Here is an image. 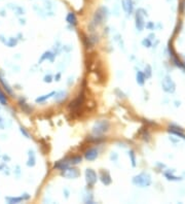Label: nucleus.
<instances>
[{
  "instance_id": "nucleus-25",
  "label": "nucleus",
  "mask_w": 185,
  "mask_h": 204,
  "mask_svg": "<svg viewBox=\"0 0 185 204\" xmlns=\"http://www.w3.org/2000/svg\"><path fill=\"white\" fill-rule=\"evenodd\" d=\"M21 132H22V133H23V134H24V135L26 136L27 138H29V134H28V133H27V132H26V131H25V129H24V128H21Z\"/></svg>"
},
{
  "instance_id": "nucleus-24",
  "label": "nucleus",
  "mask_w": 185,
  "mask_h": 204,
  "mask_svg": "<svg viewBox=\"0 0 185 204\" xmlns=\"http://www.w3.org/2000/svg\"><path fill=\"white\" fill-rule=\"evenodd\" d=\"M44 82H52V76H51V75H48V76H45V78H44Z\"/></svg>"
},
{
  "instance_id": "nucleus-20",
  "label": "nucleus",
  "mask_w": 185,
  "mask_h": 204,
  "mask_svg": "<svg viewBox=\"0 0 185 204\" xmlns=\"http://www.w3.org/2000/svg\"><path fill=\"white\" fill-rule=\"evenodd\" d=\"M0 104H2V105L7 104V97L1 90H0Z\"/></svg>"
},
{
  "instance_id": "nucleus-22",
  "label": "nucleus",
  "mask_w": 185,
  "mask_h": 204,
  "mask_svg": "<svg viewBox=\"0 0 185 204\" xmlns=\"http://www.w3.org/2000/svg\"><path fill=\"white\" fill-rule=\"evenodd\" d=\"M152 74V70H151V67L149 65H146L145 67V72H144V75H145V78H149Z\"/></svg>"
},
{
  "instance_id": "nucleus-5",
  "label": "nucleus",
  "mask_w": 185,
  "mask_h": 204,
  "mask_svg": "<svg viewBox=\"0 0 185 204\" xmlns=\"http://www.w3.org/2000/svg\"><path fill=\"white\" fill-rule=\"evenodd\" d=\"M97 179H98V176H97V173L95 172V170L91 168H87L85 170V181H87V185L89 187H94L97 183Z\"/></svg>"
},
{
  "instance_id": "nucleus-21",
  "label": "nucleus",
  "mask_w": 185,
  "mask_h": 204,
  "mask_svg": "<svg viewBox=\"0 0 185 204\" xmlns=\"http://www.w3.org/2000/svg\"><path fill=\"white\" fill-rule=\"evenodd\" d=\"M165 176H166L169 181H181L182 178L181 177H178V176H174V175H171V174H169L168 172H166L165 173Z\"/></svg>"
},
{
  "instance_id": "nucleus-26",
  "label": "nucleus",
  "mask_w": 185,
  "mask_h": 204,
  "mask_svg": "<svg viewBox=\"0 0 185 204\" xmlns=\"http://www.w3.org/2000/svg\"><path fill=\"white\" fill-rule=\"evenodd\" d=\"M152 27H153V25H152V24H151V23L148 24V25H147V28H149V29H151V28H152Z\"/></svg>"
},
{
  "instance_id": "nucleus-2",
  "label": "nucleus",
  "mask_w": 185,
  "mask_h": 204,
  "mask_svg": "<svg viewBox=\"0 0 185 204\" xmlns=\"http://www.w3.org/2000/svg\"><path fill=\"white\" fill-rule=\"evenodd\" d=\"M110 128V123L107 120H101L95 123L94 127H93V133L95 135H102L105 132H107Z\"/></svg>"
},
{
  "instance_id": "nucleus-8",
  "label": "nucleus",
  "mask_w": 185,
  "mask_h": 204,
  "mask_svg": "<svg viewBox=\"0 0 185 204\" xmlns=\"http://www.w3.org/2000/svg\"><path fill=\"white\" fill-rule=\"evenodd\" d=\"M144 26H145V23H144V16H142V14H141L140 10H139V12H137V14H136V28L139 32H141V31L144 29Z\"/></svg>"
},
{
  "instance_id": "nucleus-6",
  "label": "nucleus",
  "mask_w": 185,
  "mask_h": 204,
  "mask_svg": "<svg viewBox=\"0 0 185 204\" xmlns=\"http://www.w3.org/2000/svg\"><path fill=\"white\" fill-rule=\"evenodd\" d=\"M99 152L97 148H89L85 152V158L87 161H94L98 158Z\"/></svg>"
},
{
  "instance_id": "nucleus-23",
  "label": "nucleus",
  "mask_w": 185,
  "mask_h": 204,
  "mask_svg": "<svg viewBox=\"0 0 185 204\" xmlns=\"http://www.w3.org/2000/svg\"><path fill=\"white\" fill-rule=\"evenodd\" d=\"M142 45L146 47H151V40H150L149 38H144V39L142 40Z\"/></svg>"
},
{
  "instance_id": "nucleus-13",
  "label": "nucleus",
  "mask_w": 185,
  "mask_h": 204,
  "mask_svg": "<svg viewBox=\"0 0 185 204\" xmlns=\"http://www.w3.org/2000/svg\"><path fill=\"white\" fill-rule=\"evenodd\" d=\"M36 163V157H35V154L33 150H29L28 152V162H27V165L29 167H33L35 165Z\"/></svg>"
},
{
  "instance_id": "nucleus-19",
  "label": "nucleus",
  "mask_w": 185,
  "mask_h": 204,
  "mask_svg": "<svg viewBox=\"0 0 185 204\" xmlns=\"http://www.w3.org/2000/svg\"><path fill=\"white\" fill-rule=\"evenodd\" d=\"M129 157H130V159H131L132 166L135 167L136 166V155H135L134 150H129Z\"/></svg>"
},
{
  "instance_id": "nucleus-12",
  "label": "nucleus",
  "mask_w": 185,
  "mask_h": 204,
  "mask_svg": "<svg viewBox=\"0 0 185 204\" xmlns=\"http://www.w3.org/2000/svg\"><path fill=\"white\" fill-rule=\"evenodd\" d=\"M0 84L3 86V88H4V90L6 91V93H8L10 95H14V93H12V89L10 88V84H7V82H5L4 76H3V74L1 72H0Z\"/></svg>"
},
{
  "instance_id": "nucleus-10",
  "label": "nucleus",
  "mask_w": 185,
  "mask_h": 204,
  "mask_svg": "<svg viewBox=\"0 0 185 204\" xmlns=\"http://www.w3.org/2000/svg\"><path fill=\"white\" fill-rule=\"evenodd\" d=\"M69 165H70V158H64V159L60 160V161L55 163L54 168L59 169V170H62V169L68 167Z\"/></svg>"
},
{
  "instance_id": "nucleus-16",
  "label": "nucleus",
  "mask_w": 185,
  "mask_h": 204,
  "mask_svg": "<svg viewBox=\"0 0 185 204\" xmlns=\"http://www.w3.org/2000/svg\"><path fill=\"white\" fill-rule=\"evenodd\" d=\"M67 22H68L70 25H76L77 23V19H76V16L74 14V12H69L67 14V18H66Z\"/></svg>"
},
{
  "instance_id": "nucleus-7",
  "label": "nucleus",
  "mask_w": 185,
  "mask_h": 204,
  "mask_svg": "<svg viewBox=\"0 0 185 204\" xmlns=\"http://www.w3.org/2000/svg\"><path fill=\"white\" fill-rule=\"evenodd\" d=\"M30 199V195L28 194H24L23 196H20V197H6L5 200L6 202H8L10 204L14 203H21L22 201H25V200Z\"/></svg>"
},
{
  "instance_id": "nucleus-11",
  "label": "nucleus",
  "mask_w": 185,
  "mask_h": 204,
  "mask_svg": "<svg viewBox=\"0 0 185 204\" xmlns=\"http://www.w3.org/2000/svg\"><path fill=\"white\" fill-rule=\"evenodd\" d=\"M122 7L126 10V12L131 14L133 12V2L132 0H122Z\"/></svg>"
},
{
  "instance_id": "nucleus-4",
  "label": "nucleus",
  "mask_w": 185,
  "mask_h": 204,
  "mask_svg": "<svg viewBox=\"0 0 185 204\" xmlns=\"http://www.w3.org/2000/svg\"><path fill=\"white\" fill-rule=\"evenodd\" d=\"M61 175L65 178H68V179H74V178H77L80 175V172L78 171V169L76 168H70V167H66V168L62 169L61 170Z\"/></svg>"
},
{
  "instance_id": "nucleus-15",
  "label": "nucleus",
  "mask_w": 185,
  "mask_h": 204,
  "mask_svg": "<svg viewBox=\"0 0 185 204\" xmlns=\"http://www.w3.org/2000/svg\"><path fill=\"white\" fill-rule=\"evenodd\" d=\"M54 95H56V93H55V92H51L49 94L43 95V96H39L37 99H36V102H37V103H43L44 101H46L47 99H49L52 96H54Z\"/></svg>"
},
{
  "instance_id": "nucleus-9",
  "label": "nucleus",
  "mask_w": 185,
  "mask_h": 204,
  "mask_svg": "<svg viewBox=\"0 0 185 204\" xmlns=\"http://www.w3.org/2000/svg\"><path fill=\"white\" fill-rule=\"evenodd\" d=\"M100 181H102V183L105 185H109L112 181L111 179V176L109 174V172L106 171V170H102L100 172Z\"/></svg>"
},
{
  "instance_id": "nucleus-3",
  "label": "nucleus",
  "mask_w": 185,
  "mask_h": 204,
  "mask_svg": "<svg viewBox=\"0 0 185 204\" xmlns=\"http://www.w3.org/2000/svg\"><path fill=\"white\" fill-rule=\"evenodd\" d=\"M162 90L167 93H174L176 90V84L174 82V80H172L171 76L167 75L165 76L164 80H162Z\"/></svg>"
},
{
  "instance_id": "nucleus-17",
  "label": "nucleus",
  "mask_w": 185,
  "mask_h": 204,
  "mask_svg": "<svg viewBox=\"0 0 185 204\" xmlns=\"http://www.w3.org/2000/svg\"><path fill=\"white\" fill-rule=\"evenodd\" d=\"M169 132H170V133H172V134H174V135H176V136H179V137H181V138H183L185 140V134L183 133V131H180V130H176V129H171V128H170Z\"/></svg>"
},
{
  "instance_id": "nucleus-18",
  "label": "nucleus",
  "mask_w": 185,
  "mask_h": 204,
  "mask_svg": "<svg viewBox=\"0 0 185 204\" xmlns=\"http://www.w3.org/2000/svg\"><path fill=\"white\" fill-rule=\"evenodd\" d=\"M81 160H82V158L80 157V156H75V157L70 158V164L77 165V164H79V163L81 162Z\"/></svg>"
},
{
  "instance_id": "nucleus-1",
  "label": "nucleus",
  "mask_w": 185,
  "mask_h": 204,
  "mask_svg": "<svg viewBox=\"0 0 185 204\" xmlns=\"http://www.w3.org/2000/svg\"><path fill=\"white\" fill-rule=\"evenodd\" d=\"M133 183L135 185H138L141 188H146V187H149L151 185V176L148 173H140L138 175L134 176L133 178Z\"/></svg>"
},
{
  "instance_id": "nucleus-14",
  "label": "nucleus",
  "mask_w": 185,
  "mask_h": 204,
  "mask_svg": "<svg viewBox=\"0 0 185 204\" xmlns=\"http://www.w3.org/2000/svg\"><path fill=\"white\" fill-rule=\"evenodd\" d=\"M136 78H137V82H138V84H140V86H143V84H144V82H145V75H144V73H143L142 71H140V70L137 71Z\"/></svg>"
}]
</instances>
